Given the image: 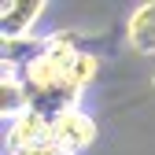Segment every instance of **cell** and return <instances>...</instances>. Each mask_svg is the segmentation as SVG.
Instances as JSON below:
<instances>
[{
    "label": "cell",
    "instance_id": "cell-1",
    "mask_svg": "<svg viewBox=\"0 0 155 155\" xmlns=\"http://www.w3.org/2000/svg\"><path fill=\"white\" fill-rule=\"evenodd\" d=\"M18 78H22L30 111L45 114V118H59L63 111H74V107H78V96H81V92H78V89L67 81V74H63L59 67H52L41 52L18 70Z\"/></svg>",
    "mask_w": 155,
    "mask_h": 155
},
{
    "label": "cell",
    "instance_id": "cell-2",
    "mask_svg": "<svg viewBox=\"0 0 155 155\" xmlns=\"http://www.w3.org/2000/svg\"><path fill=\"white\" fill-rule=\"evenodd\" d=\"M45 11H48L45 0H8V4H0V37H4V45L30 41V33L45 18Z\"/></svg>",
    "mask_w": 155,
    "mask_h": 155
},
{
    "label": "cell",
    "instance_id": "cell-3",
    "mask_svg": "<svg viewBox=\"0 0 155 155\" xmlns=\"http://www.w3.org/2000/svg\"><path fill=\"white\" fill-rule=\"evenodd\" d=\"M96 140V122L81 107L74 111H63L59 118H52V144L59 148L63 155H78L81 148H89Z\"/></svg>",
    "mask_w": 155,
    "mask_h": 155
},
{
    "label": "cell",
    "instance_id": "cell-4",
    "mask_svg": "<svg viewBox=\"0 0 155 155\" xmlns=\"http://www.w3.org/2000/svg\"><path fill=\"white\" fill-rule=\"evenodd\" d=\"M48 140H52V118H45L37 111H26L15 122H8V148H11V155L26 151V148H37V144H48Z\"/></svg>",
    "mask_w": 155,
    "mask_h": 155
},
{
    "label": "cell",
    "instance_id": "cell-5",
    "mask_svg": "<svg viewBox=\"0 0 155 155\" xmlns=\"http://www.w3.org/2000/svg\"><path fill=\"white\" fill-rule=\"evenodd\" d=\"M126 41L133 52L140 55H155V0L137 4L126 18Z\"/></svg>",
    "mask_w": 155,
    "mask_h": 155
},
{
    "label": "cell",
    "instance_id": "cell-6",
    "mask_svg": "<svg viewBox=\"0 0 155 155\" xmlns=\"http://www.w3.org/2000/svg\"><path fill=\"white\" fill-rule=\"evenodd\" d=\"M41 55L52 63V67H59L63 74H70V67L78 63V55H81V48H78L74 41V33H48L45 41H41Z\"/></svg>",
    "mask_w": 155,
    "mask_h": 155
},
{
    "label": "cell",
    "instance_id": "cell-7",
    "mask_svg": "<svg viewBox=\"0 0 155 155\" xmlns=\"http://www.w3.org/2000/svg\"><path fill=\"white\" fill-rule=\"evenodd\" d=\"M96 74H100V59H96L92 52H81V55H78V63L70 67L67 81H70V85H74L78 92H81L85 85H92V81H96Z\"/></svg>",
    "mask_w": 155,
    "mask_h": 155
},
{
    "label": "cell",
    "instance_id": "cell-8",
    "mask_svg": "<svg viewBox=\"0 0 155 155\" xmlns=\"http://www.w3.org/2000/svg\"><path fill=\"white\" fill-rule=\"evenodd\" d=\"M151 81H155V78H151Z\"/></svg>",
    "mask_w": 155,
    "mask_h": 155
}]
</instances>
